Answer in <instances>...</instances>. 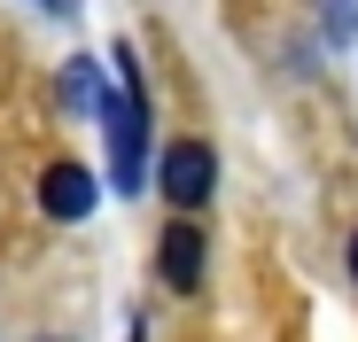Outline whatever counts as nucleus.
Masks as SVG:
<instances>
[{
  "label": "nucleus",
  "mask_w": 358,
  "mask_h": 342,
  "mask_svg": "<svg viewBox=\"0 0 358 342\" xmlns=\"http://www.w3.org/2000/svg\"><path fill=\"white\" fill-rule=\"evenodd\" d=\"M203 234H195V225L187 218H171L164 225V234H156V272H164V288H195V280H203Z\"/></svg>",
  "instance_id": "4"
},
{
  "label": "nucleus",
  "mask_w": 358,
  "mask_h": 342,
  "mask_svg": "<svg viewBox=\"0 0 358 342\" xmlns=\"http://www.w3.org/2000/svg\"><path fill=\"white\" fill-rule=\"evenodd\" d=\"M39 8H55V16H71V0H39Z\"/></svg>",
  "instance_id": "7"
},
{
  "label": "nucleus",
  "mask_w": 358,
  "mask_h": 342,
  "mask_svg": "<svg viewBox=\"0 0 358 342\" xmlns=\"http://www.w3.org/2000/svg\"><path fill=\"white\" fill-rule=\"evenodd\" d=\"M39 210L55 225H78L94 210V171L86 163H47V179H39Z\"/></svg>",
  "instance_id": "3"
},
{
  "label": "nucleus",
  "mask_w": 358,
  "mask_h": 342,
  "mask_svg": "<svg viewBox=\"0 0 358 342\" xmlns=\"http://www.w3.org/2000/svg\"><path fill=\"white\" fill-rule=\"evenodd\" d=\"M55 94H63V109H71V117H101V78H94V63H86V54H78V63L63 70V86H55Z\"/></svg>",
  "instance_id": "5"
},
{
  "label": "nucleus",
  "mask_w": 358,
  "mask_h": 342,
  "mask_svg": "<svg viewBox=\"0 0 358 342\" xmlns=\"http://www.w3.org/2000/svg\"><path fill=\"white\" fill-rule=\"evenodd\" d=\"M350 280H358V234H350Z\"/></svg>",
  "instance_id": "8"
},
{
  "label": "nucleus",
  "mask_w": 358,
  "mask_h": 342,
  "mask_svg": "<svg viewBox=\"0 0 358 342\" xmlns=\"http://www.w3.org/2000/svg\"><path fill=\"white\" fill-rule=\"evenodd\" d=\"M327 31H335V39L358 31V0H327Z\"/></svg>",
  "instance_id": "6"
},
{
  "label": "nucleus",
  "mask_w": 358,
  "mask_h": 342,
  "mask_svg": "<svg viewBox=\"0 0 358 342\" xmlns=\"http://www.w3.org/2000/svg\"><path fill=\"white\" fill-rule=\"evenodd\" d=\"M101 125H109V163H117V187H141V140H148V94L141 86H117L101 101Z\"/></svg>",
  "instance_id": "1"
},
{
  "label": "nucleus",
  "mask_w": 358,
  "mask_h": 342,
  "mask_svg": "<svg viewBox=\"0 0 358 342\" xmlns=\"http://www.w3.org/2000/svg\"><path fill=\"white\" fill-rule=\"evenodd\" d=\"M156 187L171 195V210H203L210 187H218V156H210V140H171V148H164V171H156Z\"/></svg>",
  "instance_id": "2"
}]
</instances>
